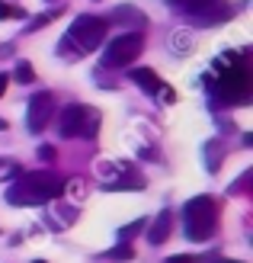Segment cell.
I'll return each instance as SVG.
<instances>
[{
    "instance_id": "cell-7",
    "label": "cell",
    "mask_w": 253,
    "mask_h": 263,
    "mask_svg": "<svg viewBox=\"0 0 253 263\" xmlns=\"http://www.w3.org/2000/svg\"><path fill=\"white\" fill-rule=\"evenodd\" d=\"M51 112H55V100H51V93H32V100H29V132H42L45 125H48V119H51Z\"/></svg>"
},
{
    "instance_id": "cell-20",
    "label": "cell",
    "mask_w": 253,
    "mask_h": 263,
    "mask_svg": "<svg viewBox=\"0 0 253 263\" xmlns=\"http://www.w3.org/2000/svg\"><path fill=\"white\" fill-rule=\"evenodd\" d=\"M13 170H16V164H13V161H7V157H0V177L13 174Z\"/></svg>"
},
{
    "instance_id": "cell-22",
    "label": "cell",
    "mask_w": 253,
    "mask_h": 263,
    "mask_svg": "<svg viewBox=\"0 0 253 263\" xmlns=\"http://www.w3.org/2000/svg\"><path fill=\"white\" fill-rule=\"evenodd\" d=\"M38 157H42V161H51V157H55V148H48V144H42V148H38Z\"/></svg>"
},
{
    "instance_id": "cell-10",
    "label": "cell",
    "mask_w": 253,
    "mask_h": 263,
    "mask_svg": "<svg viewBox=\"0 0 253 263\" xmlns=\"http://www.w3.org/2000/svg\"><path fill=\"white\" fill-rule=\"evenodd\" d=\"M131 81H135L138 87H144L148 93H157V90H164L161 77H157L154 71H148V68H135V71H131Z\"/></svg>"
},
{
    "instance_id": "cell-8",
    "label": "cell",
    "mask_w": 253,
    "mask_h": 263,
    "mask_svg": "<svg viewBox=\"0 0 253 263\" xmlns=\"http://www.w3.org/2000/svg\"><path fill=\"white\" fill-rule=\"evenodd\" d=\"M234 16V7L231 4H208V7H202L199 13H192V23L196 26H215V23H224V20H231Z\"/></svg>"
},
{
    "instance_id": "cell-24",
    "label": "cell",
    "mask_w": 253,
    "mask_h": 263,
    "mask_svg": "<svg viewBox=\"0 0 253 263\" xmlns=\"http://www.w3.org/2000/svg\"><path fill=\"white\" fill-rule=\"evenodd\" d=\"M215 263H244V260H215Z\"/></svg>"
},
{
    "instance_id": "cell-15",
    "label": "cell",
    "mask_w": 253,
    "mask_h": 263,
    "mask_svg": "<svg viewBox=\"0 0 253 263\" xmlns=\"http://www.w3.org/2000/svg\"><path fill=\"white\" fill-rule=\"evenodd\" d=\"M205 154H208V170L215 174V170H218V161H221V144H218V141H208V144H205Z\"/></svg>"
},
{
    "instance_id": "cell-25",
    "label": "cell",
    "mask_w": 253,
    "mask_h": 263,
    "mask_svg": "<svg viewBox=\"0 0 253 263\" xmlns=\"http://www.w3.org/2000/svg\"><path fill=\"white\" fill-rule=\"evenodd\" d=\"M32 263H45V260H32Z\"/></svg>"
},
{
    "instance_id": "cell-17",
    "label": "cell",
    "mask_w": 253,
    "mask_h": 263,
    "mask_svg": "<svg viewBox=\"0 0 253 263\" xmlns=\"http://www.w3.org/2000/svg\"><path fill=\"white\" fill-rule=\"evenodd\" d=\"M144 228V218H135V221H131V225H125L122 231H119V238H122V241H131V238H135V234Z\"/></svg>"
},
{
    "instance_id": "cell-23",
    "label": "cell",
    "mask_w": 253,
    "mask_h": 263,
    "mask_svg": "<svg viewBox=\"0 0 253 263\" xmlns=\"http://www.w3.org/2000/svg\"><path fill=\"white\" fill-rule=\"evenodd\" d=\"M7 84H10V77H7V74H0V97L7 93Z\"/></svg>"
},
{
    "instance_id": "cell-4",
    "label": "cell",
    "mask_w": 253,
    "mask_h": 263,
    "mask_svg": "<svg viewBox=\"0 0 253 263\" xmlns=\"http://www.w3.org/2000/svg\"><path fill=\"white\" fill-rule=\"evenodd\" d=\"M61 135L64 138H96L100 132V112L84 103H71L61 109Z\"/></svg>"
},
{
    "instance_id": "cell-21",
    "label": "cell",
    "mask_w": 253,
    "mask_h": 263,
    "mask_svg": "<svg viewBox=\"0 0 253 263\" xmlns=\"http://www.w3.org/2000/svg\"><path fill=\"white\" fill-rule=\"evenodd\" d=\"M167 263H199V257H189V254H180V257H167Z\"/></svg>"
},
{
    "instance_id": "cell-19",
    "label": "cell",
    "mask_w": 253,
    "mask_h": 263,
    "mask_svg": "<svg viewBox=\"0 0 253 263\" xmlns=\"http://www.w3.org/2000/svg\"><path fill=\"white\" fill-rule=\"evenodd\" d=\"M23 16V10L20 7H13V4H0V20H16Z\"/></svg>"
},
{
    "instance_id": "cell-16",
    "label": "cell",
    "mask_w": 253,
    "mask_h": 263,
    "mask_svg": "<svg viewBox=\"0 0 253 263\" xmlns=\"http://www.w3.org/2000/svg\"><path fill=\"white\" fill-rule=\"evenodd\" d=\"M16 81H20V84H32V81H35V71H32L29 61H20V64H16Z\"/></svg>"
},
{
    "instance_id": "cell-9",
    "label": "cell",
    "mask_w": 253,
    "mask_h": 263,
    "mask_svg": "<svg viewBox=\"0 0 253 263\" xmlns=\"http://www.w3.org/2000/svg\"><path fill=\"white\" fill-rule=\"evenodd\" d=\"M170 231H173V212H170V209H164V212L151 221V228H148V244L151 247H161L170 238Z\"/></svg>"
},
{
    "instance_id": "cell-3",
    "label": "cell",
    "mask_w": 253,
    "mask_h": 263,
    "mask_svg": "<svg viewBox=\"0 0 253 263\" xmlns=\"http://www.w3.org/2000/svg\"><path fill=\"white\" fill-rule=\"evenodd\" d=\"M106 20L100 16H77L71 23L68 35H64V45L74 48V55H90L93 48H100V42L106 39Z\"/></svg>"
},
{
    "instance_id": "cell-18",
    "label": "cell",
    "mask_w": 253,
    "mask_h": 263,
    "mask_svg": "<svg viewBox=\"0 0 253 263\" xmlns=\"http://www.w3.org/2000/svg\"><path fill=\"white\" fill-rule=\"evenodd\" d=\"M61 16V7H55V10H48V13H42L38 20H32V29H38V26H45V23H55Z\"/></svg>"
},
{
    "instance_id": "cell-1",
    "label": "cell",
    "mask_w": 253,
    "mask_h": 263,
    "mask_svg": "<svg viewBox=\"0 0 253 263\" xmlns=\"http://www.w3.org/2000/svg\"><path fill=\"white\" fill-rule=\"evenodd\" d=\"M61 190H64V183L55 174H48V170H32V174H23L7 190V202L10 205H45L51 199H58Z\"/></svg>"
},
{
    "instance_id": "cell-12",
    "label": "cell",
    "mask_w": 253,
    "mask_h": 263,
    "mask_svg": "<svg viewBox=\"0 0 253 263\" xmlns=\"http://www.w3.org/2000/svg\"><path fill=\"white\" fill-rule=\"evenodd\" d=\"M135 257V247H131L128 241H122L119 247H112V251H106V260H112V263H125Z\"/></svg>"
},
{
    "instance_id": "cell-11",
    "label": "cell",
    "mask_w": 253,
    "mask_h": 263,
    "mask_svg": "<svg viewBox=\"0 0 253 263\" xmlns=\"http://www.w3.org/2000/svg\"><path fill=\"white\" fill-rule=\"evenodd\" d=\"M106 23H138V26H144V16H138L135 7H119Z\"/></svg>"
},
{
    "instance_id": "cell-5",
    "label": "cell",
    "mask_w": 253,
    "mask_h": 263,
    "mask_svg": "<svg viewBox=\"0 0 253 263\" xmlns=\"http://www.w3.org/2000/svg\"><path fill=\"white\" fill-rule=\"evenodd\" d=\"M144 51V35L141 32H122L115 35L103 51V68H125Z\"/></svg>"
},
{
    "instance_id": "cell-14",
    "label": "cell",
    "mask_w": 253,
    "mask_h": 263,
    "mask_svg": "<svg viewBox=\"0 0 253 263\" xmlns=\"http://www.w3.org/2000/svg\"><path fill=\"white\" fill-rule=\"evenodd\" d=\"M170 4H173V7H180L183 13H189V16H192V13H199V10L208 7V4H215V0H170Z\"/></svg>"
},
{
    "instance_id": "cell-13",
    "label": "cell",
    "mask_w": 253,
    "mask_h": 263,
    "mask_svg": "<svg viewBox=\"0 0 253 263\" xmlns=\"http://www.w3.org/2000/svg\"><path fill=\"white\" fill-rule=\"evenodd\" d=\"M192 45H196V42H192V32H186V29H183V32H173V42H170L173 51L186 55V51H192Z\"/></svg>"
},
{
    "instance_id": "cell-2",
    "label": "cell",
    "mask_w": 253,
    "mask_h": 263,
    "mask_svg": "<svg viewBox=\"0 0 253 263\" xmlns=\"http://www.w3.org/2000/svg\"><path fill=\"white\" fill-rule=\"evenodd\" d=\"M218 205L211 196H196L186 202V238L189 241H208L218 225Z\"/></svg>"
},
{
    "instance_id": "cell-6",
    "label": "cell",
    "mask_w": 253,
    "mask_h": 263,
    "mask_svg": "<svg viewBox=\"0 0 253 263\" xmlns=\"http://www.w3.org/2000/svg\"><path fill=\"white\" fill-rule=\"evenodd\" d=\"M218 90L228 103H247L250 100V74H247L244 64H231L228 77L218 84Z\"/></svg>"
}]
</instances>
